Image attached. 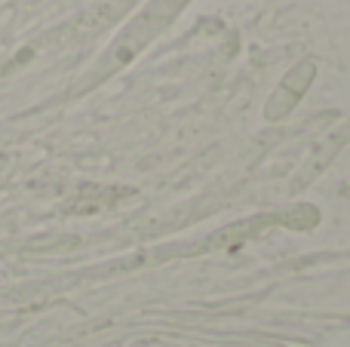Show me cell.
<instances>
[{
  "instance_id": "1",
  "label": "cell",
  "mask_w": 350,
  "mask_h": 347,
  "mask_svg": "<svg viewBox=\"0 0 350 347\" xmlns=\"http://www.w3.org/2000/svg\"><path fill=\"white\" fill-rule=\"evenodd\" d=\"M317 77V61L314 59H298L289 71L280 77V83L273 86V92L265 102V120L267 123H280L298 108V102L304 98V92L310 89Z\"/></svg>"
}]
</instances>
